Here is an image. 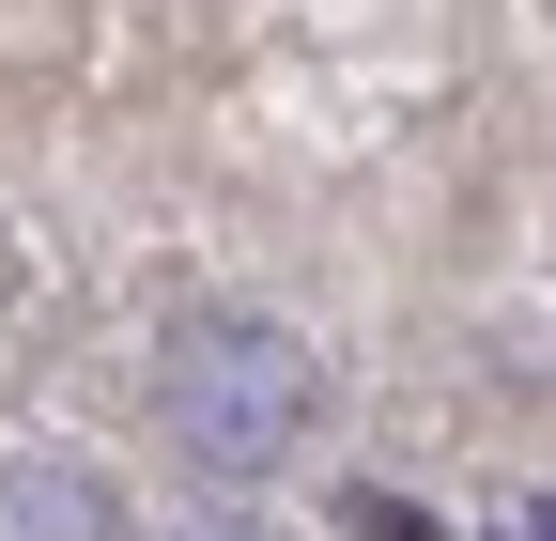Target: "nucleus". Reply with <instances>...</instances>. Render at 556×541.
<instances>
[{"label":"nucleus","mask_w":556,"mask_h":541,"mask_svg":"<svg viewBox=\"0 0 556 541\" xmlns=\"http://www.w3.org/2000/svg\"><path fill=\"white\" fill-rule=\"evenodd\" d=\"M155 402H170V449H186V464H217V480H263V464L309 433V356L278 341V325L217 310V325H186V341L155 356Z\"/></svg>","instance_id":"obj_1"},{"label":"nucleus","mask_w":556,"mask_h":541,"mask_svg":"<svg viewBox=\"0 0 556 541\" xmlns=\"http://www.w3.org/2000/svg\"><path fill=\"white\" fill-rule=\"evenodd\" d=\"M170 541H263V526H248V511H201V526H170Z\"/></svg>","instance_id":"obj_3"},{"label":"nucleus","mask_w":556,"mask_h":541,"mask_svg":"<svg viewBox=\"0 0 556 541\" xmlns=\"http://www.w3.org/2000/svg\"><path fill=\"white\" fill-rule=\"evenodd\" d=\"M0 541H124V526H109V495H93V464L16 449V464H0Z\"/></svg>","instance_id":"obj_2"}]
</instances>
